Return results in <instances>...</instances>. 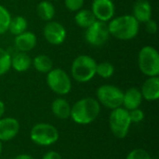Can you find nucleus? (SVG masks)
<instances>
[{"label": "nucleus", "mask_w": 159, "mask_h": 159, "mask_svg": "<svg viewBox=\"0 0 159 159\" xmlns=\"http://www.w3.org/2000/svg\"><path fill=\"white\" fill-rule=\"evenodd\" d=\"M110 35L122 41L135 38L140 31V22L132 15H122L112 19L108 23Z\"/></svg>", "instance_id": "obj_1"}, {"label": "nucleus", "mask_w": 159, "mask_h": 159, "mask_svg": "<svg viewBox=\"0 0 159 159\" xmlns=\"http://www.w3.org/2000/svg\"><path fill=\"white\" fill-rule=\"evenodd\" d=\"M101 106L97 100L93 98H84L77 101L71 107V117L79 125L92 123L100 115Z\"/></svg>", "instance_id": "obj_2"}, {"label": "nucleus", "mask_w": 159, "mask_h": 159, "mask_svg": "<svg viewBox=\"0 0 159 159\" xmlns=\"http://www.w3.org/2000/svg\"><path fill=\"white\" fill-rule=\"evenodd\" d=\"M96 61L89 55L77 56L71 67L73 78L79 83H87L96 75Z\"/></svg>", "instance_id": "obj_3"}, {"label": "nucleus", "mask_w": 159, "mask_h": 159, "mask_svg": "<svg viewBox=\"0 0 159 159\" xmlns=\"http://www.w3.org/2000/svg\"><path fill=\"white\" fill-rule=\"evenodd\" d=\"M138 65L141 72L146 76H158V51L152 46H145L142 48L138 54Z\"/></svg>", "instance_id": "obj_4"}, {"label": "nucleus", "mask_w": 159, "mask_h": 159, "mask_svg": "<svg viewBox=\"0 0 159 159\" xmlns=\"http://www.w3.org/2000/svg\"><path fill=\"white\" fill-rule=\"evenodd\" d=\"M109 125L112 133L118 139H124L129 130L131 121L127 109L118 107L112 111L109 117Z\"/></svg>", "instance_id": "obj_5"}, {"label": "nucleus", "mask_w": 159, "mask_h": 159, "mask_svg": "<svg viewBox=\"0 0 159 159\" xmlns=\"http://www.w3.org/2000/svg\"><path fill=\"white\" fill-rule=\"evenodd\" d=\"M30 138L33 143L41 146H48L55 143L59 139L57 129L47 123L34 125L30 132Z\"/></svg>", "instance_id": "obj_6"}, {"label": "nucleus", "mask_w": 159, "mask_h": 159, "mask_svg": "<svg viewBox=\"0 0 159 159\" xmlns=\"http://www.w3.org/2000/svg\"><path fill=\"white\" fill-rule=\"evenodd\" d=\"M47 84L58 95H66L72 89V81L69 75L61 68H53L48 73Z\"/></svg>", "instance_id": "obj_7"}, {"label": "nucleus", "mask_w": 159, "mask_h": 159, "mask_svg": "<svg viewBox=\"0 0 159 159\" xmlns=\"http://www.w3.org/2000/svg\"><path fill=\"white\" fill-rule=\"evenodd\" d=\"M96 95L99 103H102L103 106L109 109L114 110L116 108L121 107L123 104L124 92L116 86L102 85L98 88Z\"/></svg>", "instance_id": "obj_8"}, {"label": "nucleus", "mask_w": 159, "mask_h": 159, "mask_svg": "<svg viewBox=\"0 0 159 159\" xmlns=\"http://www.w3.org/2000/svg\"><path fill=\"white\" fill-rule=\"evenodd\" d=\"M110 33L108 24L104 21L96 20L85 32L86 41L93 47H102L109 39Z\"/></svg>", "instance_id": "obj_9"}, {"label": "nucleus", "mask_w": 159, "mask_h": 159, "mask_svg": "<svg viewBox=\"0 0 159 159\" xmlns=\"http://www.w3.org/2000/svg\"><path fill=\"white\" fill-rule=\"evenodd\" d=\"M66 29L59 21H47L43 29V35L48 43L54 46L61 45L66 39Z\"/></svg>", "instance_id": "obj_10"}, {"label": "nucleus", "mask_w": 159, "mask_h": 159, "mask_svg": "<svg viewBox=\"0 0 159 159\" xmlns=\"http://www.w3.org/2000/svg\"><path fill=\"white\" fill-rule=\"evenodd\" d=\"M90 10L97 20L107 22L114 18L116 7L112 0H93Z\"/></svg>", "instance_id": "obj_11"}, {"label": "nucleus", "mask_w": 159, "mask_h": 159, "mask_svg": "<svg viewBox=\"0 0 159 159\" xmlns=\"http://www.w3.org/2000/svg\"><path fill=\"white\" fill-rule=\"evenodd\" d=\"M20 130L19 121L13 117L0 119V141L7 142L17 136Z\"/></svg>", "instance_id": "obj_12"}, {"label": "nucleus", "mask_w": 159, "mask_h": 159, "mask_svg": "<svg viewBox=\"0 0 159 159\" xmlns=\"http://www.w3.org/2000/svg\"><path fill=\"white\" fill-rule=\"evenodd\" d=\"M37 43L36 35L33 32L25 31L20 34L16 35L14 39V45L16 48L20 52H29L33 50Z\"/></svg>", "instance_id": "obj_13"}, {"label": "nucleus", "mask_w": 159, "mask_h": 159, "mask_svg": "<svg viewBox=\"0 0 159 159\" xmlns=\"http://www.w3.org/2000/svg\"><path fill=\"white\" fill-rule=\"evenodd\" d=\"M152 7L148 0H137L133 5L132 16L141 23L152 19Z\"/></svg>", "instance_id": "obj_14"}, {"label": "nucleus", "mask_w": 159, "mask_h": 159, "mask_svg": "<svg viewBox=\"0 0 159 159\" xmlns=\"http://www.w3.org/2000/svg\"><path fill=\"white\" fill-rule=\"evenodd\" d=\"M143 99L152 102L157 101L159 98V77L152 76L145 80L140 89Z\"/></svg>", "instance_id": "obj_15"}, {"label": "nucleus", "mask_w": 159, "mask_h": 159, "mask_svg": "<svg viewBox=\"0 0 159 159\" xmlns=\"http://www.w3.org/2000/svg\"><path fill=\"white\" fill-rule=\"evenodd\" d=\"M143 102V96L141 90L137 88H130L126 92H124L123 96V104L125 109L128 111H131L133 109L139 108Z\"/></svg>", "instance_id": "obj_16"}, {"label": "nucleus", "mask_w": 159, "mask_h": 159, "mask_svg": "<svg viewBox=\"0 0 159 159\" xmlns=\"http://www.w3.org/2000/svg\"><path fill=\"white\" fill-rule=\"evenodd\" d=\"M32 66V59L26 52H17L11 57V68L16 72L23 73Z\"/></svg>", "instance_id": "obj_17"}, {"label": "nucleus", "mask_w": 159, "mask_h": 159, "mask_svg": "<svg viewBox=\"0 0 159 159\" xmlns=\"http://www.w3.org/2000/svg\"><path fill=\"white\" fill-rule=\"evenodd\" d=\"M71 105L62 98L55 99L51 104V111L53 115L60 119H67L71 116Z\"/></svg>", "instance_id": "obj_18"}, {"label": "nucleus", "mask_w": 159, "mask_h": 159, "mask_svg": "<svg viewBox=\"0 0 159 159\" xmlns=\"http://www.w3.org/2000/svg\"><path fill=\"white\" fill-rule=\"evenodd\" d=\"M96 20H96L94 14L92 13V11L90 9L81 8L80 10L76 11V13L75 15V23L79 27L84 28V29L89 28Z\"/></svg>", "instance_id": "obj_19"}, {"label": "nucleus", "mask_w": 159, "mask_h": 159, "mask_svg": "<svg viewBox=\"0 0 159 159\" xmlns=\"http://www.w3.org/2000/svg\"><path fill=\"white\" fill-rule=\"evenodd\" d=\"M32 64L37 72L42 74H48L53 69L52 60L48 55L44 54H40L34 57V60H32Z\"/></svg>", "instance_id": "obj_20"}, {"label": "nucleus", "mask_w": 159, "mask_h": 159, "mask_svg": "<svg viewBox=\"0 0 159 159\" xmlns=\"http://www.w3.org/2000/svg\"><path fill=\"white\" fill-rule=\"evenodd\" d=\"M36 12L38 17L45 20V21H50L55 16L56 10L53 6V4L49 1H41L37 7H36Z\"/></svg>", "instance_id": "obj_21"}, {"label": "nucleus", "mask_w": 159, "mask_h": 159, "mask_svg": "<svg viewBox=\"0 0 159 159\" xmlns=\"http://www.w3.org/2000/svg\"><path fill=\"white\" fill-rule=\"evenodd\" d=\"M27 27H28L27 20L22 16H16L11 18L8 31L16 36L25 32L27 30Z\"/></svg>", "instance_id": "obj_22"}, {"label": "nucleus", "mask_w": 159, "mask_h": 159, "mask_svg": "<svg viewBox=\"0 0 159 159\" xmlns=\"http://www.w3.org/2000/svg\"><path fill=\"white\" fill-rule=\"evenodd\" d=\"M115 73V66L108 61H102L97 63L96 66V75L102 78H110Z\"/></svg>", "instance_id": "obj_23"}, {"label": "nucleus", "mask_w": 159, "mask_h": 159, "mask_svg": "<svg viewBox=\"0 0 159 159\" xmlns=\"http://www.w3.org/2000/svg\"><path fill=\"white\" fill-rule=\"evenodd\" d=\"M10 12L7 7L0 5V35L8 32V27L11 20Z\"/></svg>", "instance_id": "obj_24"}, {"label": "nucleus", "mask_w": 159, "mask_h": 159, "mask_svg": "<svg viewBox=\"0 0 159 159\" xmlns=\"http://www.w3.org/2000/svg\"><path fill=\"white\" fill-rule=\"evenodd\" d=\"M11 68V56L3 48L0 47V76L6 75Z\"/></svg>", "instance_id": "obj_25"}, {"label": "nucleus", "mask_w": 159, "mask_h": 159, "mask_svg": "<svg viewBox=\"0 0 159 159\" xmlns=\"http://www.w3.org/2000/svg\"><path fill=\"white\" fill-rule=\"evenodd\" d=\"M85 0H64L65 7L72 12H76L83 8Z\"/></svg>", "instance_id": "obj_26"}, {"label": "nucleus", "mask_w": 159, "mask_h": 159, "mask_svg": "<svg viewBox=\"0 0 159 159\" xmlns=\"http://www.w3.org/2000/svg\"><path fill=\"white\" fill-rule=\"evenodd\" d=\"M126 159H151L150 155L144 149H134L132 150Z\"/></svg>", "instance_id": "obj_27"}, {"label": "nucleus", "mask_w": 159, "mask_h": 159, "mask_svg": "<svg viewBox=\"0 0 159 159\" xmlns=\"http://www.w3.org/2000/svg\"><path fill=\"white\" fill-rule=\"evenodd\" d=\"M129 118H130V121L131 123H139V122H142L144 118V113L139 109V108H136V109H133L131 111H129Z\"/></svg>", "instance_id": "obj_28"}, {"label": "nucleus", "mask_w": 159, "mask_h": 159, "mask_svg": "<svg viewBox=\"0 0 159 159\" xmlns=\"http://www.w3.org/2000/svg\"><path fill=\"white\" fill-rule=\"evenodd\" d=\"M145 28L147 33L151 34H155L157 32V22L153 19H150L148 21L145 22Z\"/></svg>", "instance_id": "obj_29"}, {"label": "nucleus", "mask_w": 159, "mask_h": 159, "mask_svg": "<svg viewBox=\"0 0 159 159\" xmlns=\"http://www.w3.org/2000/svg\"><path fill=\"white\" fill-rule=\"evenodd\" d=\"M42 159H62V157L59 153H57L55 151H49L44 155Z\"/></svg>", "instance_id": "obj_30"}, {"label": "nucleus", "mask_w": 159, "mask_h": 159, "mask_svg": "<svg viewBox=\"0 0 159 159\" xmlns=\"http://www.w3.org/2000/svg\"><path fill=\"white\" fill-rule=\"evenodd\" d=\"M13 159H34L32 156L30 155H25V154H21V155H19L17 157H15Z\"/></svg>", "instance_id": "obj_31"}, {"label": "nucleus", "mask_w": 159, "mask_h": 159, "mask_svg": "<svg viewBox=\"0 0 159 159\" xmlns=\"http://www.w3.org/2000/svg\"><path fill=\"white\" fill-rule=\"evenodd\" d=\"M4 113H5V104L2 101H0V118L3 116Z\"/></svg>", "instance_id": "obj_32"}, {"label": "nucleus", "mask_w": 159, "mask_h": 159, "mask_svg": "<svg viewBox=\"0 0 159 159\" xmlns=\"http://www.w3.org/2000/svg\"><path fill=\"white\" fill-rule=\"evenodd\" d=\"M1 152H2V143H1V141H0V155H1Z\"/></svg>", "instance_id": "obj_33"}, {"label": "nucleus", "mask_w": 159, "mask_h": 159, "mask_svg": "<svg viewBox=\"0 0 159 159\" xmlns=\"http://www.w3.org/2000/svg\"><path fill=\"white\" fill-rule=\"evenodd\" d=\"M54 1H59V0H54Z\"/></svg>", "instance_id": "obj_34"}]
</instances>
